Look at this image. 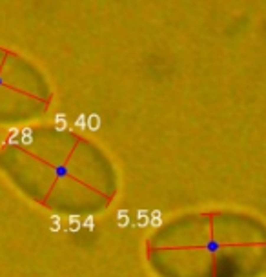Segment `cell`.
<instances>
[{
  "label": "cell",
  "mask_w": 266,
  "mask_h": 277,
  "mask_svg": "<svg viewBox=\"0 0 266 277\" xmlns=\"http://www.w3.org/2000/svg\"><path fill=\"white\" fill-rule=\"evenodd\" d=\"M31 138H33V137H31V131H29V130H24V141H22V142H24V144H29Z\"/></svg>",
  "instance_id": "4"
},
{
  "label": "cell",
  "mask_w": 266,
  "mask_h": 277,
  "mask_svg": "<svg viewBox=\"0 0 266 277\" xmlns=\"http://www.w3.org/2000/svg\"><path fill=\"white\" fill-rule=\"evenodd\" d=\"M84 119H86L84 115H80V117H79V120H77V126H79V128H84Z\"/></svg>",
  "instance_id": "6"
},
{
  "label": "cell",
  "mask_w": 266,
  "mask_h": 277,
  "mask_svg": "<svg viewBox=\"0 0 266 277\" xmlns=\"http://www.w3.org/2000/svg\"><path fill=\"white\" fill-rule=\"evenodd\" d=\"M99 124H100L99 115H91L89 119H88V126L91 128V130H99Z\"/></svg>",
  "instance_id": "1"
},
{
  "label": "cell",
  "mask_w": 266,
  "mask_h": 277,
  "mask_svg": "<svg viewBox=\"0 0 266 277\" xmlns=\"http://www.w3.org/2000/svg\"><path fill=\"white\" fill-rule=\"evenodd\" d=\"M159 217H161V214H159V211H155V214H153V224H155V226H159V224H161V221H159Z\"/></svg>",
  "instance_id": "5"
},
{
  "label": "cell",
  "mask_w": 266,
  "mask_h": 277,
  "mask_svg": "<svg viewBox=\"0 0 266 277\" xmlns=\"http://www.w3.org/2000/svg\"><path fill=\"white\" fill-rule=\"evenodd\" d=\"M84 226H88V228H93V219H91V217H88V219H86V222H84Z\"/></svg>",
  "instance_id": "7"
},
{
  "label": "cell",
  "mask_w": 266,
  "mask_h": 277,
  "mask_svg": "<svg viewBox=\"0 0 266 277\" xmlns=\"http://www.w3.org/2000/svg\"><path fill=\"white\" fill-rule=\"evenodd\" d=\"M117 219H119V224H120V226H126V224H128L126 211H119V215H117Z\"/></svg>",
  "instance_id": "2"
},
{
  "label": "cell",
  "mask_w": 266,
  "mask_h": 277,
  "mask_svg": "<svg viewBox=\"0 0 266 277\" xmlns=\"http://www.w3.org/2000/svg\"><path fill=\"white\" fill-rule=\"evenodd\" d=\"M57 128H66V117L57 115Z\"/></svg>",
  "instance_id": "3"
}]
</instances>
